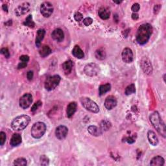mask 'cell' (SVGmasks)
Masks as SVG:
<instances>
[{
    "instance_id": "1",
    "label": "cell",
    "mask_w": 166,
    "mask_h": 166,
    "mask_svg": "<svg viewBox=\"0 0 166 166\" xmlns=\"http://www.w3.org/2000/svg\"><path fill=\"white\" fill-rule=\"evenodd\" d=\"M152 33V27L150 24L140 25L136 33V41L140 45L145 44L149 40Z\"/></svg>"
},
{
    "instance_id": "2",
    "label": "cell",
    "mask_w": 166,
    "mask_h": 166,
    "mask_svg": "<svg viewBox=\"0 0 166 166\" xmlns=\"http://www.w3.org/2000/svg\"><path fill=\"white\" fill-rule=\"evenodd\" d=\"M150 122H151L153 127H154L158 133L162 136L164 138H165L166 136V130H165V125L163 120L160 117V114L158 112H153L150 116Z\"/></svg>"
},
{
    "instance_id": "3",
    "label": "cell",
    "mask_w": 166,
    "mask_h": 166,
    "mask_svg": "<svg viewBox=\"0 0 166 166\" xmlns=\"http://www.w3.org/2000/svg\"><path fill=\"white\" fill-rule=\"evenodd\" d=\"M31 122L30 117L27 115H21L16 117L11 123V127L16 131H20L25 129Z\"/></svg>"
},
{
    "instance_id": "4",
    "label": "cell",
    "mask_w": 166,
    "mask_h": 166,
    "mask_svg": "<svg viewBox=\"0 0 166 166\" xmlns=\"http://www.w3.org/2000/svg\"><path fill=\"white\" fill-rule=\"evenodd\" d=\"M46 132V126L42 122H37L33 125L31 135L34 138L39 139L42 138Z\"/></svg>"
},
{
    "instance_id": "5",
    "label": "cell",
    "mask_w": 166,
    "mask_h": 166,
    "mask_svg": "<svg viewBox=\"0 0 166 166\" xmlns=\"http://www.w3.org/2000/svg\"><path fill=\"white\" fill-rule=\"evenodd\" d=\"M80 101L83 106L86 110L92 113H98L99 112V107L95 102L88 97H81Z\"/></svg>"
},
{
    "instance_id": "6",
    "label": "cell",
    "mask_w": 166,
    "mask_h": 166,
    "mask_svg": "<svg viewBox=\"0 0 166 166\" xmlns=\"http://www.w3.org/2000/svg\"><path fill=\"white\" fill-rule=\"evenodd\" d=\"M60 77L58 75L48 77L45 80L44 83L45 88L48 91H51L55 89L60 83Z\"/></svg>"
},
{
    "instance_id": "7",
    "label": "cell",
    "mask_w": 166,
    "mask_h": 166,
    "mask_svg": "<svg viewBox=\"0 0 166 166\" xmlns=\"http://www.w3.org/2000/svg\"><path fill=\"white\" fill-rule=\"evenodd\" d=\"M84 73L89 77H94L98 75L100 72L99 66L95 63H90L84 67Z\"/></svg>"
},
{
    "instance_id": "8",
    "label": "cell",
    "mask_w": 166,
    "mask_h": 166,
    "mask_svg": "<svg viewBox=\"0 0 166 166\" xmlns=\"http://www.w3.org/2000/svg\"><path fill=\"white\" fill-rule=\"evenodd\" d=\"M41 13L45 18H49L53 13V7L49 2H44L41 6Z\"/></svg>"
},
{
    "instance_id": "9",
    "label": "cell",
    "mask_w": 166,
    "mask_h": 166,
    "mask_svg": "<svg viewBox=\"0 0 166 166\" xmlns=\"http://www.w3.org/2000/svg\"><path fill=\"white\" fill-rule=\"evenodd\" d=\"M33 102V96L30 94H25L22 95L19 101L20 106L23 109H27L29 107Z\"/></svg>"
},
{
    "instance_id": "10",
    "label": "cell",
    "mask_w": 166,
    "mask_h": 166,
    "mask_svg": "<svg viewBox=\"0 0 166 166\" xmlns=\"http://www.w3.org/2000/svg\"><path fill=\"white\" fill-rule=\"evenodd\" d=\"M141 67L147 75H151L152 72V66L151 61L146 57L143 58L141 60Z\"/></svg>"
},
{
    "instance_id": "11",
    "label": "cell",
    "mask_w": 166,
    "mask_h": 166,
    "mask_svg": "<svg viewBox=\"0 0 166 166\" xmlns=\"http://www.w3.org/2000/svg\"><path fill=\"white\" fill-rule=\"evenodd\" d=\"M30 8H31L30 4L28 2L23 3L15 9V14H16L17 16L24 15L29 11Z\"/></svg>"
},
{
    "instance_id": "12",
    "label": "cell",
    "mask_w": 166,
    "mask_h": 166,
    "mask_svg": "<svg viewBox=\"0 0 166 166\" xmlns=\"http://www.w3.org/2000/svg\"><path fill=\"white\" fill-rule=\"evenodd\" d=\"M68 133V129L64 125H60L55 130V136L60 140H64Z\"/></svg>"
},
{
    "instance_id": "13",
    "label": "cell",
    "mask_w": 166,
    "mask_h": 166,
    "mask_svg": "<svg viewBox=\"0 0 166 166\" xmlns=\"http://www.w3.org/2000/svg\"><path fill=\"white\" fill-rule=\"evenodd\" d=\"M133 53L130 48H125L122 52V59L126 64H130L133 61Z\"/></svg>"
},
{
    "instance_id": "14",
    "label": "cell",
    "mask_w": 166,
    "mask_h": 166,
    "mask_svg": "<svg viewBox=\"0 0 166 166\" xmlns=\"http://www.w3.org/2000/svg\"><path fill=\"white\" fill-rule=\"evenodd\" d=\"M117 105V99L115 97L110 95L106 97L105 101V106L107 110H112Z\"/></svg>"
},
{
    "instance_id": "15",
    "label": "cell",
    "mask_w": 166,
    "mask_h": 166,
    "mask_svg": "<svg viewBox=\"0 0 166 166\" xmlns=\"http://www.w3.org/2000/svg\"><path fill=\"white\" fill-rule=\"evenodd\" d=\"M51 37L54 41L58 42H61L64 38V34L60 29H56L51 33Z\"/></svg>"
},
{
    "instance_id": "16",
    "label": "cell",
    "mask_w": 166,
    "mask_h": 166,
    "mask_svg": "<svg viewBox=\"0 0 166 166\" xmlns=\"http://www.w3.org/2000/svg\"><path fill=\"white\" fill-rule=\"evenodd\" d=\"M77 104L76 102H71L68 105L67 109H66V114L68 118H71L74 114H75V112L77 111Z\"/></svg>"
},
{
    "instance_id": "17",
    "label": "cell",
    "mask_w": 166,
    "mask_h": 166,
    "mask_svg": "<svg viewBox=\"0 0 166 166\" xmlns=\"http://www.w3.org/2000/svg\"><path fill=\"white\" fill-rule=\"evenodd\" d=\"M147 138L150 144L153 146H156L158 144V139L156 134L152 130H149L147 133Z\"/></svg>"
},
{
    "instance_id": "18",
    "label": "cell",
    "mask_w": 166,
    "mask_h": 166,
    "mask_svg": "<svg viewBox=\"0 0 166 166\" xmlns=\"http://www.w3.org/2000/svg\"><path fill=\"white\" fill-rule=\"evenodd\" d=\"M45 35V31L44 29H41L38 30L37 37H36V41H35V44H36L37 47L38 48L41 47V42L43 41Z\"/></svg>"
},
{
    "instance_id": "19",
    "label": "cell",
    "mask_w": 166,
    "mask_h": 166,
    "mask_svg": "<svg viewBox=\"0 0 166 166\" xmlns=\"http://www.w3.org/2000/svg\"><path fill=\"white\" fill-rule=\"evenodd\" d=\"M21 143V136L20 134L16 133L14 134L10 141V144L13 147H16L19 145Z\"/></svg>"
},
{
    "instance_id": "20",
    "label": "cell",
    "mask_w": 166,
    "mask_h": 166,
    "mask_svg": "<svg viewBox=\"0 0 166 166\" xmlns=\"http://www.w3.org/2000/svg\"><path fill=\"white\" fill-rule=\"evenodd\" d=\"M98 14L102 20H108L110 18V12L107 8L101 7L98 11Z\"/></svg>"
},
{
    "instance_id": "21",
    "label": "cell",
    "mask_w": 166,
    "mask_h": 166,
    "mask_svg": "<svg viewBox=\"0 0 166 166\" xmlns=\"http://www.w3.org/2000/svg\"><path fill=\"white\" fill-rule=\"evenodd\" d=\"M72 54L73 55L76 57V58L79 59H81L84 58V53L83 52V51L81 49L79 45H75L74 48L72 50Z\"/></svg>"
},
{
    "instance_id": "22",
    "label": "cell",
    "mask_w": 166,
    "mask_h": 166,
    "mask_svg": "<svg viewBox=\"0 0 166 166\" xmlns=\"http://www.w3.org/2000/svg\"><path fill=\"white\" fill-rule=\"evenodd\" d=\"M62 66L63 71H64L65 74L68 75V74H70L71 72L72 68H73V62L70 60H67L63 63Z\"/></svg>"
},
{
    "instance_id": "23",
    "label": "cell",
    "mask_w": 166,
    "mask_h": 166,
    "mask_svg": "<svg viewBox=\"0 0 166 166\" xmlns=\"http://www.w3.org/2000/svg\"><path fill=\"white\" fill-rule=\"evenodd\" d=\"M89 133L94 136H99L102 134V130L100 128H98L96 126L90 125L88 128Z\"/></svg>"
},
{
    "instance_id": "24",
    "label": "cell",
    "mask_w": 166,
    "mask_h": 166,
    "mask_svg": "<svg viewBox=\"0 0 166 166\" xmlns=\"http://www.w3.org/2000/svg\"><path fill=\"white\" fill-rule=\"evenodd\" d=\"M150 165L152 166H162L164 165V159L160 156L154 157L150 162Z\"/></svg>"
},
{
    "instance_id": "25",
    "label": "cell",
    "mask_w": 166,
    "mask_h": 166,
    "mask_svg": "<svg viewBox=\"0 0 166 166\" xmlns=\"http://www.w3.org/2000/svg\"><path fill=\"white\" fill-rule=\"evenodd\" d=\"M95 56L96 57L97 59L102 60L105 59L106 56V51L104 48H101L98 49H97L95 52Z\"/></svg>"
},
{
    "instance_id": "26",
    "label": "cell",
    "mask_w": 166,
    "mask_h": 166,
    "mask_svg": "<svg viewBox=\"0 0 166 166\" xmlns=\"http://www.w3.org/2000/svg\"><path fill=\"white\" fill-rule=\"evenodd\" d=\"M51 53V49L48 45H43L39 50V54L42 57H46Z\"/></svg>"
},
{
    "instance_id": "27",
    "label": "cell",
    "mask_w": 166,
    "mask_h": 166,
    "mask_svg": "<svg viewBox=\"0 0 166 166\" xmlns=\"http://www.w3.org/2000/svg\"><path fill=\"white\" fill-rule=\"evenodd\" d=\"M111 90V85L109 83H107L105 84L101 85L99 88V95H103L108 91H109Z\"/></svg>"
},
{
    "instance_id": "28",
    "label": "cell",
    "mask_w": 166,
    "mask_h": 166,
    "mask_svg": "<svg viewBox=\"0 0 166 166\" xmlns=\"http://www.w3.org/2000/svg\"><path fill=\"white\" fill-rule=\"evenodd\" d=\"M111 126V123L109 121H108L106 119H104L102 120L100 123V129H101V130L106 131L110 129Z\"/></svg>"
},
{
    "instance_id": "29",
    "label": "cell",
    "mask_w": 166,
    "mask_h": 166,
    "mask_svg": "<svg viewBox=\"0 0 166 166\" xmlns=\"http://www.w3.org/2000/svg\"><path fill=\"white\" fill-rule=\"evenodd\" d=\"M24 25L25 26H27L29 27H30V28H34L35 26V22L33 21V17H32V15H29L25 21L24 22Z\"/></svg>"
},
{
    "instance_id": "30",
    "label": "cell",
    "mask_w": 166,
    "mask_h": 166,
    "mask_svg": "<svg viewBox=\"0 0 166 166\" xmlns=\"http://www.w3.org/2000/svg\"><path fill=\"white\" fill-rule=\"evenodd\" d=\"M136 92V87L134 84H131L129 85L128 87L126 88L125 94L127 95H130L133 94H134Z\"/></svg>"
},
{
    "instance_id": "31",
    "label": "cell",
    "mask_w": 166,
    "mask_h": 166,
    "mask_svg": "<svg viewBox=\"0 0 166 166\" xmlns=\"http://www.w3.org/2000/svg\"><path fill=\"white\" fill-rule=\"evenodd\" d=\"M27 160L24 158H17L14 160V165H18V166H25L27 165Z\"/></svg>"
},
{
    "instance_id": "32",
    "label": "cell",
    "mask_w": 166,
    "mask_h": 166,
    "mask_svg": "<svg viewBox=\"0 0 166 166\" xmlns=\"http://www.w3.org/2000/svg\"><path fill=\"white\" fill-rule=\"evenodd\" d=\"M49 162V158L45 156V155H42L41 157V164L42 165H48Z\"/></svg>"
},
{
    "instance_id": "33",
    "label": "cell",
    "mask_w": 166,
    "mask_h": 166,
    "mask_svg": "<svg viewBox=\"0 0 166 166\" xmlns=\"http://www.w3.org/2000/svg\"><path fill=\"white\" fill-rule=\"evenodd\" d=\"M6 141V134L4 132H1L0 133V145L3 146Z\"/></svg>"
},
{
    "instance_id": "34",
    "label": "cell",
    "mask_w": 166,
    "mask_h": 166,
    "mask_svg": "<svg viewBox=\"0 0 166 166\" xmlns=\"http://www.w3.org/2000/svg\"><path fill=\"white\" fill-rule=\"evenodd\" d=\"M42 103L41 101H38V102H35V103L33 105V106L31 108V111L33 112H35V111H37V110L40 106H42Z\"/></svg>"
},
{
    "instance_id": "35",
    "label": "cell",
    "mask_w": 166,
    "mask_h": 166,
    "mask_svg": "<svg viewBox=\"0 0 166 166\" xmlns=\"http://www.w3.org/2000/svg\"><path fill=\"white\" fill-rule=\"evenodd\" d=\"M93 20L91 19L90 17H87L83 20V24L85 26H90L91 24H92Z\"/></svg>"
},
{
    "instance_id": "36",
    "label": "cell",
    "mask_w": 166,
    "mask_h": 166,
    "mask_svg": "<svg viewBox=\"0 0 166 166\" xmlns=\"http://www.w3.org/2000/svg\"><path fill=\"white\" fill-rule=\"evenodd\" d=\"M74 18H75V21L79 22V21H82L83 20V16L81 13L77 12L75 14V15H74Z\"/></svg>"
},
{
    "instance_id": "37",
    "label": "cell",
    "mask_w": 166,
    "mask_h": 166,
    "mask_svg": "<svg viewBox=\"0 0 166 166\" xmlns=\"http://www.w3.org/2000/svg\"><path fill=\"white\" fill-rule=\"evenodd\" d=\"M1 53L2 55H3L5 57H6L7 59H8L10 57V53H9V51L7 48H2L1 49Z\"/></svg>"
},
{
    "instance_id": "38",
    "label": "cell",
    "mask_w": 166,
    "mask_h": 166,
    "mask_svg": "<svg viewBox=\"0 0 166 166\" xmlns=\"http://www.w3.org/2000/svg\"><path fill=\"white\" fill-rule=\"evenodd\" d=\"M140 9V5L137 3L133 4V5L132 6V8H131L132 10H133L134 13H136L137 12H138Z\"/></svg>"
},
{
    "instance_id": "39",
    "label": "cell",
    "mask_w": 166,
    "mask_h": 166,
    "mask_svg": "<svg viewBox=\"0 0 166 166\" xmlns=\"http://www.w3.org/2000/svg\"><path fill=\"white\" fill-rule=\"evenodd\" d=\"M20 60L21 62H27L29 60V57L28 55H21L20 57Z\"/></svg>"
},
{
    "instance_id": "40",
    "label": "cell",
    "mask_w": 166,
    "mask_h": 166,
    "mask_svg": "<svg viewBox=\"0 0 166 166\" xmlns=\"http://www.w3.org/2000/svg\"><path fill=\"white\" fill-rule=\"evenodd\" d=\"M126 141H127L129 144H133V143L135 142V138H134V136H129L127 137V138H126Z\"/></svg>"
},
{
    "instance_id": "41",
    "label": "cell",
    "mask_w": 166,
    "mask_h": 166,
    "mask_svg": "<svg viewBox=\"0 0 166 166\" xmlns=\"http://www.w3.org/2000/svg\"><path fill=\"white\" fill-rule=\"evenodd\" d=\"M33 76H34V73H33V71H29L27 72V79L29 80V81H31L33 78Z\"/></svg>"
},
{
    "instance_id": "42",
    "label": "cell",
    "mask_w": 166,
    "mask_h": 166,
    "mask_svg": "<svg viewBox=\"0 0 166 166\" xmlns=\"http://www.w3.org/2000/svg\"><path fill=\"white\" fill-rule=\"evenodd\" d=\"M27 62H20L18 65V69L20 70V69H22V68H24L27 66Z\"/></svg>"
},
{
    "instance_id": "43",
    "label": "cell",
    "mask_w": 166,
    "mask_h": 166,
    "mask_svg": "<svg viewBox=\"0 0 166 166\" xmlns=\"http://www.w3.org/2000/svg\"><path fill=\"white\" fill-rule=\"evenodd\" d=\"M160 7H161V6H160V5H155V6H154V14H157L159 12Z\"/></svg>"
},
{
    "instance_id": "44",
    "label": "cell",
    "mask_w": 166,
    "mask_h": 166,
    "mask_svg": "<svg viewBox=\"0 0 166 166\" xmlns=\"http://www.w3.org/2000/svg\"><path fill=\"white\" fill-rule=\"evenodd\" d=\"M139 16H138V14L137 13H133V14H132V18H133L134 20H137L138 19Z\"/></svg>"
},
{
    "instance_id": "45",
    "label": "cell",
    "mask_w": 166,
    "mask_h": 166,
    "mask_svg": "<svg viewBox=\"0 0 166 166\" xmlns=\"http://www.w3.org/2000/svg\"><path fill=\"white\" fill-rule=\"evenodd\" d=\"M2 8H3V10L5 11V12L7 13L8 12V7L7 5H2Z\"/></svg>"
},
{
    "instance_id": "46",
    "label": "cell",
    "mask_w": 166,
    "mask_h": 166,
    "mask_svg": "<svg viewBox=\"0 0 166 166\" xmlns=\"http://www.w3.org/2000/svg\"><path fill=\"white\" fill-rule=\"evenodd\" d=\"M114 3H118V4H119V3H122V2H114Z\"/></svg>"
}]
</instances>
